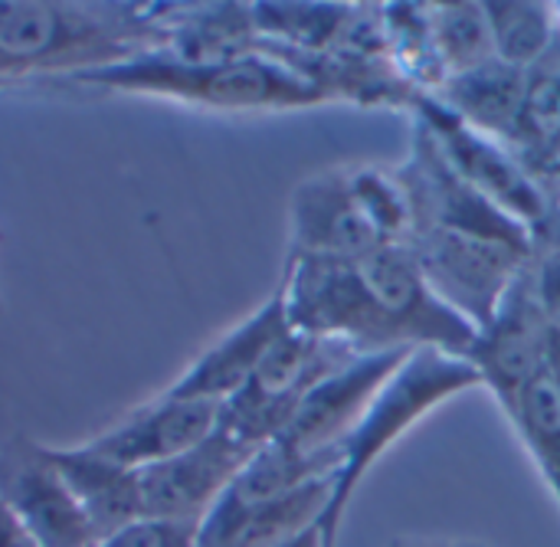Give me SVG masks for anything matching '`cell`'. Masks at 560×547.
Returning <instances> with one entry per match:
<instances>
[{"mask_svg":"<svg viewBox=\"0 0 560 547\" xmlns=\"http://www.w3.org/2000/svg\"><path fill=\"white\" fill-rule=\"evenodd\" d=\"M276 292L289 325L308 338L338 341L358 354L410 351L390 315L368 289L358 263L289 253Z\"/></svg>","mask_w":560,"mask_h":547,"instance_id":"4","label":"cell"},{"mask_svg":"<svg viewBox=\"0 0 560 547\" xmlns=\"http://www.w3.org/2000/svg\"><path fill=\"white\" fill-rule=\"evenodd\" d=\"M217 420H220L217 404L158 394L154 400L135 407L125 420H118L115 427L89 440V446L98 456L131 473H141L207 440L217 430Z\"/></svg>","mask_w":560,"mask_h":547,"instance_id":"14","label":"cell"},{"mask_svg":"<svg viewBox=\"0 0 560 547\" xmlns=\"http://www.w3.org/2000/svg\"><path fill=\"white\" fill-rule=\"evenodd\" d=\"M289 318L282 309L279 292H272L249 318H243L236 328H230L217 345H210L164 394L180 400H203V404H226L233 394H240L269 348L289 331Z\"/></svg>","mask_w":560,"mask_h":547,"instance_id":"15","label":"cell"},{"mask_svg":"<svg viewBox=\"0 0 560 547\" xmlns=\"http://www.w3.org/2000/svg\"><path fill=\"white\" fill-rule=\"evenodd\" d=\"M358 351L338 341H318L289 328L262 358L249 384L220 404L217 427L249 450H262L295 417L305 394L331 371L348 364Z\"/></svg>","mask_w":560,"mask_h":547,"instance_id":"6","label":"cell"},{"mask_svg":"<svg viewBox=\"0 0 560 547\" xmlns=\"http://www.w3.org/2000/svg\"><path fill=\"white\" fill-rule=\"evenodd\" d=\"M256 450L243 446L220 427L190 446L187 453L148 466L138 473L141 515L174 519V522H203L207 512L223 499L243 466Z\"/></svg>","mask_w":560,"mask_h":547,"instance_id":"12","label":"cell"},{"mask_svg":"<svg viewBox=\"0 0 560 547\" xmlns=\"http://www.w3.org/2000/svg\"><path fill=\"white\" fill-rule=\"evenodd\" d=\"M167 3L141 0H0V89L75 79L161 53Z\"/></svg>","mask_w":560,"mask_h":547,"instance_id":"1","label":"cell"},{"mask_svg":"<svg viewBox=\"0 0 560 547\" xmlns=\"http://www.w3.org/2000/svg\"><path fill=\"white\" fill-rule=\"evenodd\" d=\"M407 246L433 292L476 331L499 315L502 302L535 259V246L440 226L413 230Z\"/></svg>","mask_w":560,"mask_h":547,"instance_id":"5","label":"cell"},{"mask_svg":"<svg viewBox=\"0 0 560 547\" xmlns=\"http://www.w3.org/2000/svg\"><path fill=\"white\" fill-rule=\"evenodd\" d=\"M482 387L479 371L469 358H453L433 348H413L397 374L381 387L361 423L341 446V466L335 473V496L328 515L322 522L325 547H338L341 522L351 509L354 492L368 479V473L433 410L450 404L453 397Z\"/></svg>","mask_w":560,"mask_h":547,"instance_id":"3","label":"cell"},{"mask_svg":"<svg viewBox=\"0 0 560 547\" xmlns=\"http://www.w3.org/2000/svg\"><path fill=\"white\" fill-rule=\"evenodd\" d=\"M52 466L79 502L95 542L115 535L128 522L141 519L138 473L98 456L89 443L82 446H46Z\"/></svg>","mask_w":560,"mask_h":547,"instance_id":"16","label":"cell"},{"mask_svg":"<svg viewBox=\"0 0 560 547\" xmlns=\"http://www.w3.org/2000/svg\"><path fill=\"white\" fill-rule=\"evenodd\" d=\"M276 547H325V532H322V525H315V528H308V532H302V535H295V538H289V542Z\"/></svg>","mask_w":560,"mask_h":547,"instance_id":"24","label":"cell"},{"mask_svg":"<svg viewBox=\"0 0 560 547\" xmlns=\"http://www.w3.org/2000/svg\"><path fill=\"white\" fill-rule=\"evenodd\" d=\"M430 33H433L436 62L446 82L495 59L482 3H433Z\"/></svg>","mask_w":560,"mask_h":547,"instance_id":"19","label":"cell"},{"mask_svg":"<svg viewBox=\"0 0 560 547\" xmlns=\"http://www.w3.org/2000/svg\"><path fill=\"white\" fill-rule=\"evenodd\" d=\"M502 414L515 427L528 459L535 463L560 512V391L548 377V368L535 381H528L502 407Z\"/></svg>","mask_w":560,"mask_h":547,"instance_id":"18","label":"cell"},{"mask_svg":"<svg viewBox=\"0 0 560 547\" xmlns=\"http://www.w3.org/2000/svg\"><path fill=\"white\" fill-rule=\"evenodd\" d=\"M387 246L364 210L351 167L305 177L289 200V253L358 263Z\"/></svg>","mask_w":560,"mask_h":547,"instance_id":"11","label":"cell"},{"mask_svg":"<svg viewBox=\"0 0 560 547\" xmlns=\"http://www.w3.org/2000/svg\"><path fill=\"white\" fill-rule=\"evenodd\" d=\"M0 502L39 547H95V535L43 443L13 437L0 446Z\"/></svg>","mask_w":560,"mask_h":547,"instance_id":"10","label":"cell"},{"mask_svg":"<svg viewBox=\"0 0 560 547\" xmlns=\"http://www.w3.org/2000/svg\"><path fill=\"white\" fill-rule=\"evenodd\" d=\"M417 121L433 138L440 154L450 161V167L472 184L489 203H495L502 213H509L515 223L535 233V226L545 223L548 203L535 177H528L518 161L482 128L459 118L450 105L440 98H417Z\"/></svg>","mask_w":560,"mask_h":547,"instance_id":"8","label":"cell"},{"mask_svg":"<svg viewBox=\"0 0 560 547\" xmlns=\"http://www.w3.org/2000/svg\"><path fill=\"white\" fill-rule=\"evenodd\" d=\"M200 522H174V519H135L115 535L102 538L95 547H197Z\"/></svg>","mask_w":560,"mask_h":547,"instance_id":"21","label":"cell"},{"mask_svg":"<svg viewBox=\"0 0 560 547\" xmlns=\"http://www.w3.org/2000/svg\"><path fill=\"white\" fill-rule=\"evenodd\" d=\"M548 335L551 322L545 318L535 286L532 266L515 282L499 315L476 335L469 351V364L479 371L482 387L505 407L528 381H535L548 364Z\"/></svg>","mask_w":560,"mask_h":547,"instance_id":"13","label":"cell"},{"mask_svg":"<svg viewBox=\"0 0 560 547\" xmlns=\"http://www.w3.org/2000/svg\"><path fill=\"white\" fill-rule=\"evenodd\" d=\"M72 82L105 92L154 95L210 112H299L331 102V95L315 79L269 53L259 39L249 53L203 62L148 53L75 75Z\"/></svg>","mask_w":560,"mask_h":547,"instance_id":"2","label":"cell"},{"mask_svg":"<svg viewBox=\"0 0 560 547\" xmlns=\"http://www.w3.org/2000/svg\"><path fill=\"white\" fill-rule=\"evenodd\" d=\"M410 351L354 354L348 364L331 371L325 381H318L305 394L295 417L289 420L282 437H276L272 443L285 446L299 459L322 463L338 473L345 440L361 423V417L368 414L381 387L397 374V368L407 361Z\"/></svg>","mask_w":560,"mask_h":547,"instance_id":"7","label":"cell"},{"mask_svg":"<svg viewBox=\"0 0 560 547\" xmlns=\"http://www.w3.org/2000/svg\"><path fill=\"white\" fill-rule=\"evenodd\" d=\"M486 23L492 33L495 59H502L512 69H528L538 62L558 33L555 7L548 3H482Z\"/></svg>","mask_w":560,"mask_h":547,"instance_id":"20","label":"cell"},{"mask_svg":"<svg viewBox=\"0 0 560 547\" xmlns=\"http://www.w3.org/2000/svg\"><path fill=\"white\" fill-rule=\"evenodd\" d=\"M440 102L489 135L512 131L525 105V72L505 66L502 59H492L466 75L450 79L446 98Z\"/></svg>","mask_w":560,"mask_h":547,"instance_id":"17","label":"cell"},{"mask_svg":"<svg viewBox=\"0 0 560 547\" xmlns=\"http://www.w3.org/2000/svg\"><path fill=\"white\" fill-rule=\"evenodd\" d=\"M0 547H39L30 538V532L10 515L3 502H0Z\"/></svg>","mask_w":560,"mask_h":547,"instance_id":"23","label":"cell"},{"mask_svg":"<svg viewBox=\"0 0 560 547\" xmlns=\"http://www.w3.org/2000/svg\"><path fill=\"white\" fill-rule=\"evenodd\" d=\"M390 547H486L476 545V542H440V538H404V542H394Z\"/></svg>","mask_w":560,"mask_h":547,"instance_id":"25","label":"cell"},{"mask_svg":"<svg viewBox=\"0 0 560 547\" xmlns=\"http://www.w3.org/2000/svg\"><path fill=\"white\" fill-rule=\"evenodd\" d=\"M0 312H3V305H0Z\"/></svg>","mask_w":560,"mask_h":547,"instance_id":"26","label":"cell"},{"mask_svg":"<svg viewBox=\"0 0 560 547\" xmlns=\"http://www.w3.org/2000/svg\"><path fill=\"white\" fill-rule=\"evenodd\" d=\"M532 286H535L545 318L560 328V253L532 259Z\"/></svg>","mask_w":560,"mask_h":547,"instance_id":"22","label":"cell"},{"mask_svg":"<svg viewBox=\"0 0 560 547\" xmlns=\"http://www.w3.org/2000/svg\"><path fill=\"white\" fill-rule=\"evenodd\" d=\"M358 269L407 348H433L453 358H469L479 331L433 292L410 246H377L358 259Z\"/></svg>","mask_w":560,"mask_h":547,"instance_id":"9","label":"cell"}]
</instances>
